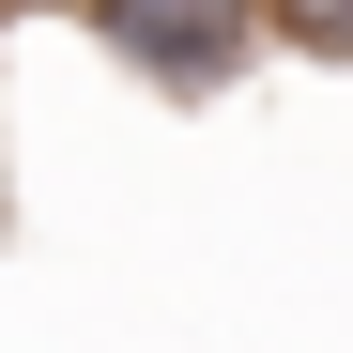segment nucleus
<instances>
[{
	"label": "nucleus",
	"instance_id": "nucleus-1",
	"mask_svg": "<svg viewBox=\"0 0 353 353\" xmlns=\"http://www.w3.org/2000/svg\"><path fill=\"white\" fill-rule=\"evenodd\" d=\"M77 31H92L139 92L200 108V92H230V77L276 46V0H77Z\"/></svg>",
	"mask_w": 353,
	"mask_h": 353
},
{
	"label": "nucleus",
	"instance_id": "nucleus-2",
	"mask_svg": "<svg viewBox=\"0 0 353 353\" xmlns=\"http://www.w3.org/2000/svg\"><path fill=\"white\" fill-rule=\"evenodd\" d=\"M276 46H307V62H353V0H276Z\"/></svg>",
	"mask_w": 353,
	"mask_h": 353
}]
</instances>
